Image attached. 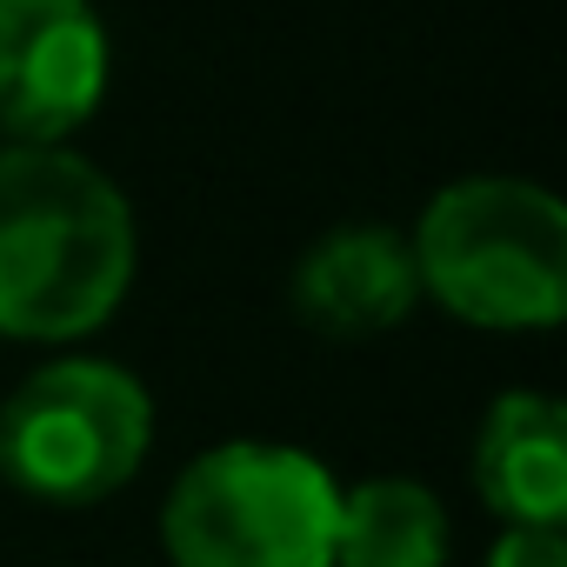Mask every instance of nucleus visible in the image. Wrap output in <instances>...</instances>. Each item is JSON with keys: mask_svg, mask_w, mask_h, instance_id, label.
Returning a JSON list of instances; mask_svg holds the SVG:
<instances>
[{"mask_svg": "<svg viewBox=\"0 0 567 567\" xmlns=\"http://www.w3.org/2000/svg\"><path fill=\"white\" fill-rule=\"evenodd\" d=\"M147 441L154 401L114 361H54L0 408V474L54 507H94L127 487Z\"/></svg>", "mask_w": 567, "mask_h": 567, "instance_id": "obj_4", "label": "nucleus"}, {"mask_svg": "<svg viewBox=\"0 0 567 567\" xmlns=\"http://www.w3.org/2000/svg\"><path fill=\"white\" fill-rule=\"evenodd\" d=\"M134 280L121 187L68 147H0V334L81 341Z\"/></svg>", "mask_w": 567, "mask_h": 567, "instance_id": "obj_1", "label": "nucleus"}, {"mask_svg": "<svg viewBox=\"0 0 567 567\" xmlns=\"http://www.w3.org/2000/svg\"><path fill=\"white\" fill-rule=\"evenodd\" d=\"M487 567H567L560 527H507L487 554Z\"/></svg>", "mask_w": 567, "mask_h": 567, "instance_id": "obj_9", "label": "nucleus"}, {"mask_svg": "<svg viewBox=\"0 0 567 567\" xmlns=\"http://www.w3.org/2000/svg\"><path fill=\"white\" fill-rule=\"evenodd\" d=\"M447 560V514L421 481H361L341 494L334 520V567H441Z\"/></svg>", "mask_w": 567, "mask_h": 567, "instance_id": "obj_8", "label": "nucleus"}, {"mask_svg": "<svg viewBox=\"0 0 567 567\" xmlns=\"http://www.w3.org/2000/svg\"><path fill=\"white\" fill-rule=\"evenodd\" d=\"M334 520L341 487L315 454L227 441L174 481L161 540L174 567H334Z\"/></svg>", "mask_w": 567, "mask_h": 567, "instance_id": "obj_3", "label": "nucleus"}, {"mask_svg": "<svg viewBox=\"0 0 567 567\" xmlns=\"http://www.w3.org/2000/svg\"><path fill=\"white\" fill-rule=\"evenodd\" d=\"M414 301H421L414 247L394 227H334L295 267V315L334 341L388 334L414 315Z\"/></svg>", "mask_w": 567, "mask_h": 567, "instance_id": "obj_6", "label": "nucleus"}, {"mask_svg": "<svg viewBox=\"0 0 567 567\" xmlns=\"http://www.w3.org/2000/svg\"><path fill=\"white\" fill-rule=\"evenodd\" d=\"M414 274L474 328H554L567 308V214L534 181H454L421 214Z\"/></svg>", "mask_w": 567, "mask_h": 567, "instance_id": "obj_2", "label": "nucleus"}, {"mask_svg": "<svg viewBox=\"0 0 567 567\" xmlns=\"http://www.w3.org/2000/svg\"><path fill=\"white\" fill-rule=\"evenodd\" d=\"M107 94V34L87 0H0V127L61 147Z\"/></svg>", "mask_w": 567, "mask_h": 567, "instance_id": "obj_5", "label": "nucleus"}, {"mask_svg": "<svg viewBox=\"0 0 567 567\" xmlns=\"http://www.w3.org/2000/svg\"><path fill=\"white\" fill-rule=\"evenodd\" d=\"M481 501L507 527H560L567 514V414L547 394H501L474 441Z\"/></svg>", "mask_w": 567, "mask_h": 567, "instance_id": "obj_7", "label": "nucleus"}]
</instances>
